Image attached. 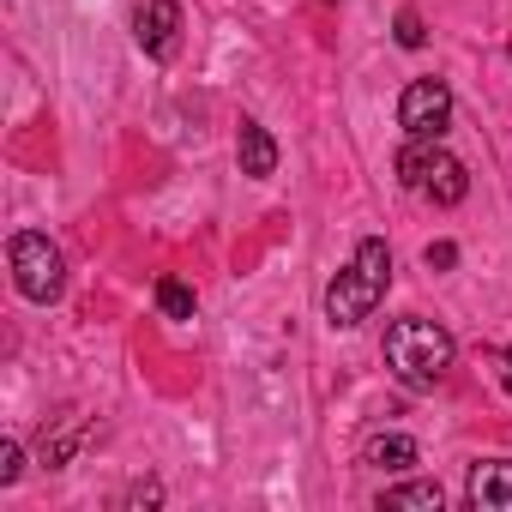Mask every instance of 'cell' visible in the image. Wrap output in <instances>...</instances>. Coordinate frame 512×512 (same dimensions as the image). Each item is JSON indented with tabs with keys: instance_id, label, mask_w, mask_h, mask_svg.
Here are the masks:
<instances>
[{
	"instance_id": "2",
	"label": "cell",
	"mask_w": 512,
	"mask_h": 512,
	"mask_svg": "<svg viewBox=\"0 0 512 512\" xmlns=\"http://www.w3.org/2000/svg\"><path fill=\"white\" fill-rule=\"evenodd\" d=\"M452 332L434 320H392L386 326V368L398 374L404 392H434L452 368Z\"/></svg>"
},
{
	"instance_id": "5",
	"label": "cell",
	"mask_w": 512,
	"mask_h": 512,
	"mask_svg": "<svg viewBox=\"0 0 512 512\" xmlns=\"http://www.w3.org/2000/svg\"><path fill=\"white\" fill-rule=\"evenodd\" d=\"M133 43H139L151 61H175V49H181V7H175V0H139V13H133Z\"/></svg>"
},
{
	"instance_id": "3",
	"label": "cell",
	"mask_w": 512,
	"mask_h": 512,
	"mask_svg": "<svg viewBox=\"0 0 512 512\" xmlns=\"http://www.w3.org/2000/svg\"><path fill=\"white\" fill-rule=\"evenodd\" d=\"M7 266H13V284H19V296L25 302H61V290H67V260H61V247L49 241V235H37V229H19L13 241H7Z\"/></svg>"
},
{
	"instance_id": "17",
	"label": "cell",
	"mask_w": 512,
	"mask_h": 512,
	"mask_svg": "<svg viewBox=\"0 0 512 512\" xmlns=\"http://www.w3.org/2000/svg\"><path fill=\"white\" fill-rule=\"evenodd\" d=\"M500 386L512 392V350H500Z\"/></svg>"
},
{
	"instance_id": "10",
	"label": "cell",
	"mask_w": 512,
	"mask_h": 512,
	"mask_svg": "<svg viewBox=\"0 0 512 512\" xmlns=\"http://www.w3.org/2000/svg\"><path fill=\"white\" fill-rule=\"evenodd\" d=\"M440 151H446V145H440V139H410V145H404V151H398V181H404V187H416V193H422V181H428V175H434V163H440Z\"/></svg>"
},
{
	"instance_id": "1",
	"label": "cell",
	"mask_w": 512,
	"mask_h": 512,
	"mask_svg": "<svg viewBox=\"0 0 512 512\" xmlns=\"http://www.w3.org/2000/svg\"><path fill=\"white\" fill-rule=\"evenodd\" d=\"M386 290H392V247H386L380 235H368V241L350 253V266L332 278V290H326V320H332L338 332H350V326H362V320L386 302Z\"/></svg>"
},
{
	"instance_id": "8",
	"label": "cell",
	"mask_w": 512,
	"mask_h": 512,
	"mask_svg": "<svg viewBox=\"0 0 512 512\" xmlns=\"http://www.w3.org/2000/svg\"><path fill=\"white\" fill-rule=\"evenodd\" d=\"M422 193H428L434 205H458V199L470 193V169H464L452 151H440V163H434V175L422 181Z\"/></svg>"
},
{
	"instance_id": "18",
	"label": "cell",
	"mask_w": 512,
	"mask_h": 512,
	"mask_svg": "<svg viewBox=\"0 0 512 512\" xmlns=\"http://www.w3.org/2000/svg\"><path fill=\"white\" fill-rule=\"evenodd\" d=\"M506 55H512V43H506Z\"/></svg>"
},
{
	"instance_id": "12",
	"label": "cell",
	"mask_w": 512,
	"mask_h": 512,
	"mask_svg": "<svg viewBox=\"0 0 512 512\" xmlns=\"http://www.w3.org/2000/svg\"><path fill=\"white\" fill-rule=\"evenodd\" d=\"M157 308L163 320H193V290L181 278H157Z\"/></svg>"
},
{
	"instance_id": "13",
	"label": "cell",
	"mask_w": 512,
	"mask_h": 512,
	"mask_svg": "<svg viewBox=\"0 0 512 512\" xmlns=\"http://www.w3.org/2000/svg\"><path fill=\"white\" fill-rule=\"evenodd\" d=\"M19 476H25V446L7 434V440H0V488H13Z\"/></svg>"
},
{
	"instance_id": "15",
	"label": "cell",
	"mask_w": 512,
	"mask_h": 512,
	"mask_svg": "<svg viewBox=\"0 0 512 512\" xmlns=\"http://www.w3.org/2000/svg\"><path fill=\"white\" fill-rule=\"evenodd\" d=\"M422 260H428V272H452V266H458V247H452V241H428Z\"/></svg>"
},
{
	"instance_id": "11",
	"label": "cell",
	"mask_w": 512,
	"mask_h": 512,
	"mask_svg": "<svg viewBox=\"0 0 512 512\" xmlns=\"http://www.w3.org/2000/svg\"><path fill=\"white\" fill-rule=\"evenodd\" d=\"M380 506L386 512H440L446 494H440V482H398V488L380 494Z\"/></svg>"
},
{
	"instance_id": "16",
	"label": "cell",
	"mask_w": 512,
	"mask_h": 512,
	"mask_svg": "<svg viewBox=\"0 0 512 512\" xmlns=\"http://www.w3.org/2000/svg\"><path fill=\"white\" fill-rule=\"evenodd\" d=\"M127 500H133V506H157V500H163V488H157V482H139Z\"/></svg>"
},
{
	"instance_id": "9",
	"label": "cell",
	"mask_w": 512,
	"mask_h": 512,
	"mask_svg": "<svg viewBox=\"0 0 512 512\" xmlns=\"http://www.w3.org/2000/svg\"><path fill=\"white\" fill-rule=\"evenodd\" d=\"M416 458H422V446L410 434H374L362 446V464H374V470H410Z\"/></svg>"
},
{
	"instance_id": "4",
	"label": "cell",
	"mask_w": 512,
	"mask_h": 512,
	"mask_svg": "<svg viewBox=\"0 0 512 512\" xmlns=\"http://www.w3.org/2000/svg\"><path fill=\"white\" fill-rule=\"evenodd\" d=\"M398 127L410 139H446V127H452V91H446V79H410L404 97H398Z\"/></svg>"
},
{
	"instance_id": "14",
	"label": "cell",
	"mask_w": 512,
	"mask_h": 512,
	"mask_svg": "<svg viewBox=\"0 0 512 512\" xmlns=\"http://www.w3.org/2000/svg\"><path fill=\"white\" fill-rule=\"evenodd\" d=\"M392 37H398V49H422V43H428V31H422V19H416V13H398Z\"/></svg>"
},
{
	"instance_id": "6",
	"label": "cell",
	"mask_w": 512,
	"mask_h": 512,
	"mask_svg": "<svg viewBox=\"0 0 512 512\" xmlns=\"http://www.w3.org/2000/svg\"><path fill=\"white\" fill-rule=\"evenodd\" d=\"M464 494H470V506H476V512H512V458L476 464Z\"/></svg>"
},
{
	"instance_id": "7",
	"label": "cell",
	"mask_w": 512,
	"mask_h": 512,
	"mask_svg": "<svg viewBox=\"0 0 512 512\" xmlns=\"http://www.w3.org/2000/svg\"><path fill=\"white\" fill-rule=\"evenodd\" d=\"M235 157H241V175H253V181L278 175V139H272L260 121H241V133H235Z\"/></svg>"
}]
</instances>
